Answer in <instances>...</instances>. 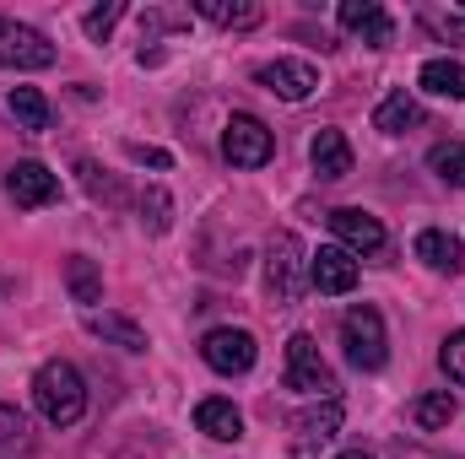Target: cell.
<instances>
[{"instance_id": "obj_33", "label": "cell", "mask_w": 465, "mask_h": 459, "mask_svg": "<svg viewBox=\"0 0 465 459\" xmlns=\"http://www.w3.org/2000/svg\"><path fill=\"white\" fill-rule=\"evenodd\" d=\"M0 292H5V281H0Z\"/></svg>"}, {"instance_id": "obj_3", "label": "cell", "mask_w": 465, "mask_h": 459, "mask_svg": "<svg viewBox=\"0 0 465 459\" xmlns=\"http://www.w3.org/2000/svg\"><path fill=\"white\" fill-rule=\"evenodd\" d=\"M265 287L276 292V303H298L309 292V254L292 232H276L265 249Z\"/></svg>"}, {"instance_id": "obj_1", "label": "cell", "mask_w": 465, "mask_h": 459, "mask_svg": "<svg viewBox=\"0 0 465 459\" xmlns=\"http://www.w3.org/2000/svg\"><path fill=\"white\" fill-rule=\"evenodd\" d=\"M33 400H38V416L49 427H76L87 411V378L71 362H44L33 373Z\"/></svg>"}, {"instance_id": "obj_29", "label": "cell", "mask_w": 465, "mask_h": 459, "mask_svg": "<svg viewBox=\"0 0 465 459\" xmlns=\"http://www.w3.org/2000/svg\"><path fill=\"white\" fill-rule=\"evenodd\" d=\"M439 362H444V373H450L455 384H465V330H455V336L444 341V351H439Z\"/></svg>"}, {"instance_id": "obj_28", "label": "cell", "mask_w": 465, "mask_h": 459, "mask_svg": "<svg viewBox=\"0 0 465 459\" xmlns=\"http://www.w3.org/2000/svg\"><path fill=\"white\" fill-rule=\"evenodd\" d=\"M76 173H82V184H87V195H93V200H109V206H119V200H124V190H119L114 179H98L104 168H93V162H76Z\"/></svg>"}, {"instance_id": "obj_23", "label": "cell", "mask_w": 465, "mask_h": 459, "mask_svg": "<svg viewBox=\"0 0 465 459\" xmlns=\"http://www.w3.org/2000/svg\"><path fill=\"white\" fill-rule=\"evenodd\" d=\"M195 11L206 16V22H217V27H254L260 22V5L254 0H195Z\"/></svg>"}, {"instance_id": "obj_5", "label": "cell", "mask_w": 465, "mask_h": 459, "mask_svg": "<svg viewBox=\"0 0 465 459\" xmlns=\"http://www.w3.org/2000/svg\"><path fill=\"white\" fill-rule=\"evenodd\" d=\"M287 389H298V395H320V400H336V373L325 367V356H320L314 336H303V330L287 341Z\"/></svg>"}, {"instance_id": "obj_25", "label": "cell", "mask_w": 465, "mask_h": 459, "mask_svg": "<svg viewBox=\"0 0 465 459\" xmlns=\"http://www.w3.org/2000/svg\"><path fill=\"white\" fill-rule=\"evenodd\" d=\"M33 449V438H27V416L16 411V405H0V459H16Z\"/></svg>"}, {"instance_id": "obj_7", "label": "cell", "mask_w": 465, "mask_h": 459, "mask_svg": "<svg viewBox=\"0 0 465 459\" xmlns=\"http://www.w3.org/2000/svg\"><path fill=\"white\" fill-rule=\"evenodd\" d=\"M201 356H206V367H212V373L238 378V373H249V367H254L260 346H254V336H249V330H232V325H223V330H212V336L201 341Z\"/></svg>"}, {"instance_id": "obj_24", "label": "cell", "mask_w": 465, "mask_h": 459, "mask_svg": "<svg viewBox=\"0 0 465 459\" xmlns=\"http://www.w3.org/2000/svg\"><path fill=\"white\" fill-rule=\"evenodd\" d=\"M428 168H433L444 184L465 190V141H444V146H433V151H428Z\"/></svg>"}, {"instance_id": "obj_16", "label": "cell", "mask_w": 465, "mask_h": 459, "mask_svg": "<svg viewBox=\"0 0 465 459\" xmlns=\"http://www.w3.org/2000/svg\"><path fill=\"white\" fill-rule=\"evenodd\" d=\"M417 259H422L428 270H439V276H455V270L465 265V249H460L455 232L428 228V232H417Z\"/></svg>"}, {"instance_id": "obj_15", "label": "cell", "mask_w": 465, "mask_h": 459, "mask_svg": "<svg viewBox=\"0 0 465 459\" xmlns=\"http://www.w3.org/2000/svg\"><path fill=\"white\" fill-rule=\"evenodd\" d=\"M309 162H314L320 179H347L351 173V141L341 130H320V135L309 141Z\"/></svg>"}, {"instance_id": "obj_11", "label": "cell", "mask_w": 465, "mask_h": 459, "mask_svg": "<svg viewBox=\"0 0 465 459\" xmlns=\"http://www.w3.org/2000/svg\"><path fill=\"white\" fill-rule=\"evenodd\" d=\"M336 22H341L347 33H357L368 49H384V44L395 38V22H390V11H384L379 0H341V5H336Z\"/></svg>"}, {"instance_id": "obj_4", "label": "cell", "mask_w": 465, "mask_h": 459, "mask_svg": "<svg viewBox=\"0 0 465 459\" xmlns=\"http://www.w3.org/2000/svg\"><path fill=\"white\" fill-rule=\"evenodd\" d=\"M54 65V44L16 22V16H0V71H49Z\"/></svg>"}, {"instance_id": "obj_8", "label": "cell", "mask_w": 465, "mask_h": 459, "mask_svg": "<svg viewBox=\"0 0 465 459\" xmlns=\"http://www.w3.org/2000/svg\"><path fill=\"white\" fill-rule=\"evenodd\" d=\"M309 287L325 292V298H341L357 287V254H347L341 243H325L309 254Z\"/></svg>"}, {"instance_id": "obj_6", "label": "cell", "mask_w": 465, "mask_h": 459, "mask_svg": "<svg viewBox=\"0 0 465 459\" xmlns=\"http://www.w3.org/2000/svg\"><path fill=\"white\" fill-rule=\"evenodd\" d=\"M223 157H228L232 168H265L276 157V135L254 114H232L228 130H223Z\"/></svg>"}, {"instance_id": "obj_22", "label": "cell", "mask_w": 465, "mask_h": 459, "mask_svg": "<svg viewBox=\"0 0 465 459\" xmlns=\"http://www.w3.org/2000/svg\"><path fill=\"white\" fill-rule=\"evenodd\" d=\"M65 281H71V298H76V303H87V314H93V303L104 298V276H98V265H93L87 254H71Z\"/></svg>"}, {"instance_id": "obj_14", "label": "cell", "mask_w": 465, "mask_h": 459, "mask_svg": "<svg viewBox=\"0 0 465 459\" xmlns=\"http://www.w3.org/2000/svg\"><path fill=\"white\" fill-rule=\"evenodd\" d=\"M422 103L406 93V87H395V93H384L379 98V109H373V130H384V135H406V130H417L422 124Z\"/></svg>"}, {"instance_id": "obj_26", "label": "cell", "mask_w": 465, "mask_h": 459, "mask_svg": "<svg viewBox=\"0 0 465 459\" xmlns=\"http://www.w3.org/2000/svg\"><path fill=\"white\" fill-rule=\"evenodd\" d=\"M141 222H146L152 232L173 228V200H168V190H157V184H152V190L141 195Z\"/></svg>"}, {"instance_id": "obj_32", "label": "cell", "mask_w": 465, "mask_h": 459, "mask_svg": "<svg viewBox=\"0 0 465 459\" xmlns=\"http://www.w3.org/2000/svg\"><path fill=\"white\" fill-rule=\"evenodd\" d=\"M336 459H373V454H368V449H341Z\"/></svg>"}, {"instance_id": "obj_13", "label": "cell", "mask_w": 465, "mask_h": 459, "mask_svg": "<svg viewBox=\"0 0 465 459\" xmlns=\"http://www.w3.org/2000/svg\"><path fill=\"white\" fill-rule=\"evenodd\" d=\"M292 433H298V459H314L336 433H341V400H325V405L292 416Z\"/></svg>"}, {"instance_id": "obj_12", "label": "cell", "mask_w": 465, "mask_h": 459, "mask_svg": "<svg viewBox=\"0 0 465 459\" xmlns=\"http://www.w3.org/2000/svg\"><path fill=\"white\" fill-rule=\"evenodd\" d=\"M331 232H336V243H341L347 254H379V249H384V222L368 217V211H357V206L331 211Z\"/></svg>"}, {"instance_id": "obj_2", "label": "cell", "mask_w": 465, "mask_h": 459, "mask_svg": "<svg viewBox=\"0 0 465 459\" xmlns=\"http://www.w3.org/2000/svg\"><path fill=\"white\" fill-rule=\"evenodd\" d=\"M341 346H347V362L357 373H379L384 367V356H390V341H384V319H379V308H368V303H357L341 314Z\"/></svg>"}, {"instance_id": "obj_21", "label": "cell", "mask_w": 465, "mask_h": 459, "mask_svg": "<svg viewBox=\"0 0 465 459\" xmlns=\"http://www.w3.org/2000/svg\"><path fill=\"white\" fill-rule=\"evenodd\" d=\"M411 422H417L422 433H439V427H450V422H455V395H450V389L417 395V400H411Z\"/></svg>"}, {"instance_id": "obj_9", "label": "cell", "mask_w": 465, "mask_h": 459, "mask_svg": "<svg viewBox=\"0 0 465 459\" xmlns=\"http://www.w3.org/2000/svg\"><path fill=\"white\" fill-rule=\"evenodd\" d=\"M254 82H260L265 93L287 98V103H303V98L320 87V71H314L309 60H265V65L254 71Z\"/></svg>"}, {"instance_id": "obj_10", "label": "cell", "mask_w": 465, "mask_h": 459, "mask_svg": "<svg viewBox=\"0 0 465 459\" xmlns=\"http://www.w3.org/2000/svg\"><path fill=\"white\" fill-rule=\"evenodd\" d=\"M5 195H11L22 211H38V206H54V200H60V179H54L44 162H11Z\"/></svg>"}, {"instance_id": "obj_18", "label": "cell", "mask_w": 465, "mask_h": 459, "mask_svg": "<svg viewBox=\"0 0 465 459\" xmlns=\"http://www.w3.org/2000/svg\"><path fill=\"white\" fill-rule=\"evenodd\" d=\"M87 336H98V341L109 346H124V351H146V330L135 325V319H124V314H87Z\"/></svg>"}, {"instance_id": "obj_27", "label": "cell", "mask_w": 465, "mask_h": 459, "mask_svg": "<svg viewBox=\"0 0 465 459\" xmlns=\"http://www.w3.org/2000/svg\"><path fill=\"white\" fill-rule=\"evenodd\" d=\"M124 16V0H109V5H93L87 16H82V33L93 38V44H104L109 33H114V22Z\"/></svg>"}, {"instance_id": "obj_17", "label": "cell", "mask_w": 465, "mask_h": 459, "mask_svg": "<svg viewBox=\"0 0 465 459\" xmlns=\"http://www.w3.org/2000/svg\"><path fill=\"white\" fill-rule=\"evenodd\" d=\"M195 427H201L206 438H217V444L243 438V416H238V405L223 400V395H212V400H201V405H195Z\"/></svg>"}, {"instance_id": "obj_20", "label": "cell", "mask_w": 465, "mask_h": 459, "mask_svg": "<svg viewBox=\"0 0 465 459\" xmlns=\"http://www.w3.org/2000/svg\"><path fill=\"white\" fill-rule=\"evenodd\" d=\"M417 87L433 93V98H465V65L460 60H428L422 76H417Z\"/></svg>"}, {"instance_id": "obj_19", "label": "cell", "mask_w": 465, "mask_h": 459, "mask_svg": "<svg viewBox=\"0 0 465 459\" xmlns=\"http://www.w3.org/2000/svg\"><path fill=\"white\" fill-rule=\"evenodd\" d=\"M5 109H11V119H16L22 130H33V135H44V130L54 124V109H49V98H44L38 87H11Z\"/></svg>"}, {"instance_id": "obj_31", "label": "cell", "mask_w": 465, "mask_h": 459, "mask_svg": "<svg viewBox=\"0 0 465 459\" xmlns=\"http://www.w3.org/2000/svg\"><path fill=\"white\" fill-rule=\"evenodd\" d=\"M130 157H135V162H146V168H173V157H168V151H157V146H130Z\"/></svg>"}, {"instance_id": "obj_30", "label": "cell", "mask_w": 465, "mask_h": 459, "mask_svg": "<svg viewBox=\"0 0 465 459\" xmlns=\"http://www.w3.org/2000/svg\"><path fill=\"white\" fill-rule=\"evenodd\" d=\"M428 27L444 33V38H455V44H465V11L460 16H428Z\"/></svg>"}]
</instances>
